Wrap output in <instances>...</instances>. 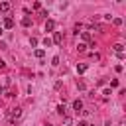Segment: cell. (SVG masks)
Masks as SVG:
<instances>
[{"instance_id":"cell-12","label":"cell","mask_w":126,"mask_h":126,"mask_svg":"<svg viewBox=\"0 0 126 126\" xmlns=\"http://www.w3.org/2000/svg\"><path fill=\"white\" fill-rule=\"evenodd\" d=\"M63 126H71V118L69 116H63Z\"/></svg>"},{"instance_id":"cell-15","label":"cell","mask_w":126,"mask_h":126,"mask_svg":"<svg viewBox=\"0 0 126 126\" xmlns=\"http://www.w3.org/2000/svg\"><path fill=\"white\" fill-rule=\"evenodd\" d=\"M43 45H45V47H49V45H51V39H49V37H45V39H43Z\"/></svg>"},{"instance_id":"cell-18","label":"cell","mask_w":126,"mask_h":126,"mask_svg":"<svg viewBox=\"0 0 126 126\" xmlns=\"http://www.w3.org/2000/svg\"><path fill=\"white\" fill-rule=\"evenodd\" d=\"M79 126H89V124H87L85 120H81V122H79Z\"/></svg>"},{"instance_id":"cell-2","label":"cell","mask_w":126,"mask_h":126,"mask_svg":"<svg viewBox=\"0 0 126 126\" xmlns=\"http://www.w3.org/2000/svg\"><path fill=\"white\" fill-rule=\"evenodd\" d=\"M61 41H63V35H61V32H55V33H53V39H51V43H55V45H61Z\"/></svg>"},{"instance_id":"cell-8","label":"cell","mask_w":126,"mask_h":126,"mask_svg":"<svg viewBox=\"0 0 126 126\" xmlns=\"http://www.w3.org/2000/svg\"><path fill=\"white\" fill-rule=\"evenodd\" d=\"M85 71H87V65H85V63H79V65H77V73L81 75V73H85Z\"/></svg>"},{"instance_id":"cell-7","label":"cell","mask_w":126,"mask_h":126,"mask_svg":"<svg viewBox=\"0 0 126 126\" xmlns=\"http://www.w3.org/2000/svg\"><path fill=\"white\" fill-rule=\"evenodd\" d=\"M33 55H35L37 59H43V55H45V51H43V49H35V51H33Z\"/></svg>"},{"instance_id":"cell-10","label":"cell","mask_w":126,"mask_h":126,"mask_svg":"<svg viewBox=\"0 0 126 126\" xmlns=\"http://www.w3.org/2000/svg\"><path fill=\"white\" fill-rule=\"evenodd\" d=\"M114 51H116V53H122V51H124V45H122V43H116V45H114Z\"/></svg>"},{"instance_id":"cell-11","label":"cell","mask_w":126,"mask_h":126,"mask_svg":"<svg viewBox=\"0 0 126 126\" xmlns=\"http://www.w3.org/2000/svg\"><path fill=\"white\" fill-rule=\"evenodd\" d=\"M57 112H59L61 116H65V106H63V104H59V106H57Z\"/></svg>"},{"instance_id":"cell-4","label":"cell","mask_w":126,"mask_h":126,"mask_svg":"<svg viewBox=\"0 0 126 126\" xmlns=\"http://www.w3.org/2000/svg\"><path fill=\"white\" fill-rule=\"evenodd\" d=\"M73 108H75L77 112H81V110H83V100H81V98H77V100H73Z\"/></svg>"},{"instance_id":"cell-9","label":"cell","mask_w":126,"mask_h":126,"mask_svg":"<svg viewBox=\"0 0 126 126\" xmlns=\"http://www.w3.org/2000/svg\"><path fill=\"white\" fill-rule=\"evenodd\" d=\"M22 26H26V28H28V26H32V18H28V16H26V18L22 20Z\"/></svg>"},{"instance_id":"cell-20","label":"cell","mask_w":126,"mask_h":126,"mask_svg":"<svg viewBox=\"0 0 126 126\" xmlns=\"http://www.w3.org/2000/svg\"><path fill=\"white\" fill-rule=\"evenodd\" d=\"M2 33H4V30H2V28H0V35H2Z\"/></svg>"},{"instance_id":"cell-13","label":"cell","mask_w":126,"mask_h":126,"mask_svg":"<svg viewBox=\"0 0 126 126\" xmlns=\"http://www.w3.org/2000/svg\"><path fill=\"white\" fill-rule=\"evenodd\" d=\"M81 35H83V39H85V41H91V35H89V32H83Z\"/></svg>"},{"instance_id":"cell-19","label":"cell","mask_w":126,"mask_h":126,"mask_svg":"<svg viewBox=\"0 0 126 126\" xmlns=\"http://www.w3.org/2000/svg\"><path fill=\"white\" fill-rule=\"evenodd\" d=\"M4 65H6V63H4L2 59H0V69H4Z\"/></svg>"},{"instance_id":"cell-17","label":"cell","mask_w":126,"mask_h":126,"mask_svg":"<svg viewBox=\"0 0 126 126\" xmlns=\"http://www.w3.org/2000/svg\"><path fill=\"white\" fill-rule=\"evenodd\" d=\"M85 47H87L85 43H79V45H77V49H79V51H85Z\"/></svg>"},{"instance_id":"cell-1","label":"cell","mask_w":126,"mask_h":126,"mask_svg":"<svg viewBox=\"0 0 126 126\" xmlns=\"http://www.w3.org/2000/svg\"><path fill=\"white\" fill-rule=\"evenodd\" d=\"M6 118L14 124V122H18L20 118H22V108H12V110H8L6 112Z\"/></svg>"},{"instance_id":"cell-3","label":"cell","mask_w":126,"mask_h":126,"mask_svg":"<svg viewBox=\"0 0 126 126\" xmlns=\"http://www.w3.org/2000/svg\"><path fill=\"white\" fill-rule=\"evenodd\" d=\"M10 8H12V4H10V2H0V12H2V14L10 12Z\"/></svg>"},{"instance_id":"cell-14","label":"cell","mask_w":126,"mask_h":126,"mask_svg":"<svg viewBox=\"0 0 126 126\" xmlns=\"http://www.w3.org/2000/svg\"><path fill=\"white\" fill-rule=\"evenodd\" d=\"M51 65H53V67H57V65H59V57H57V55L51 59Z\"/></svg>"},{"instance_id":"cell-16","label":"cell","mask_w":126,"mask_h":126,"mask_svg":"<svg viewBox=\"0 0 126 126\" xmlns=\"http://www.w3.org/2000/svg\"><path fill=\"white\" fill-rule=\"evenodd\" d=\"M30 43H32V47H35V45H37V39H35V37H32V39H30Z\"/></svg>"},{"instance_id":"cell-6","label":"cell","mask_w":126,"mask_h":126,"mask_svg":"<svg viewBox=\"0 0 126 126\" xmlns=\"http://www.w3.org/2000/svg\"><path fill=\"white\" fill-rule=\"evenodd\" d=\"M53 30H55V22L53 20H47L45 22V32H53Z\"/></svg>"},{"instance_id":"cell-5","label":"cell","mask_w":126,"mask_h":126,"mask_svg":"<svg viewBox=\"0 0 126 126\" xmlns=\"http://www.w3.org/2000/svg\"><path fill=\"white\" fill-rule=\"evenodd\" d=\"M4 28H6V30H12V28H14V20H12V18H4Z\"/></svg>"}]
</instances>
